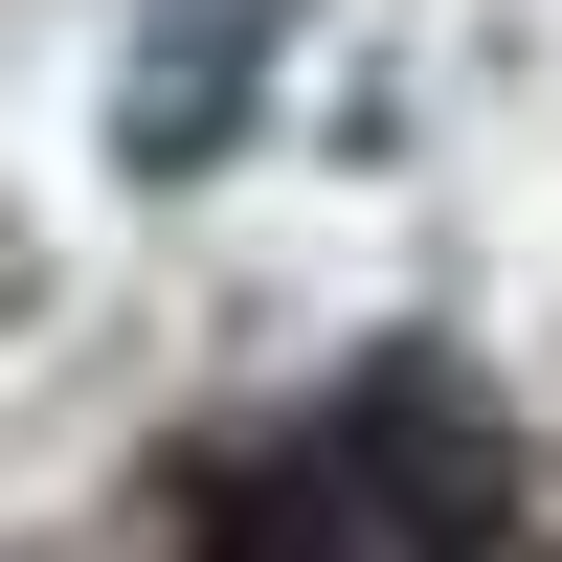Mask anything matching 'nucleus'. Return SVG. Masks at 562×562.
<instances>
[{
    "label": "nucleus",
    "mask_w": 562,
    "mask_h": 562,
    "mask_svg": "<svg viewBox=\"0 0 562 562\" xmlns=\"http://www.w3.org/2000/svg\"><path fill=\"white\" fill-rule=\"evenodd\" d=\"M495 518H518V428H495L450 360H360L293 428L225 450L203 562H495Z\"/></svg>",
    "instance_id": "obj_1"
}]
</instances>
